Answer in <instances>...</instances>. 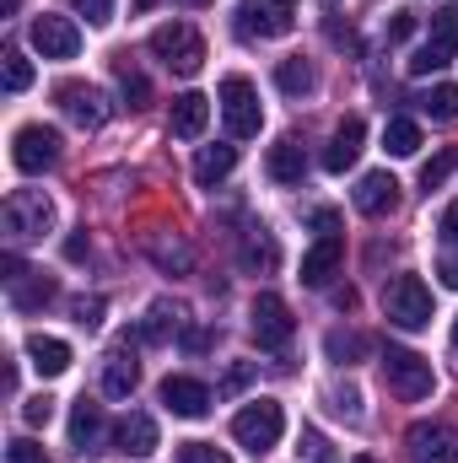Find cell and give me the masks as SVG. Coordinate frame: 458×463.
<instances>
[{
  "label": "cell",
  "instance_id": "obj_2",
  "mask_svg": "<svg viewBox=\"0 0 458 463\" xmlns=\"http://www.w3.org/2000/svg\"><path fill=\"white\" fill-rule=\"evenodd\" d=\"M383 318L394 329H426L432 324V291L421 275H394L383 286Z\"/></svg>",
  "mask_w": 458,
  "mask_h": 463
},
{
  "label": "cell",
  "instance_id": "obj_34",
  "mask_svg": "<svg viewBox=\"0 0 458 463\" xmlns=\"http://www.w3.org/2000/svg\"><path fill=\"white\" fill-rule=\"evenodd\" d=\"M448 60H453V54H448L443 43H426V49H415V54H410V76H432V71H443Z\"/></svg>",
  "mask_w": 458,
  "mask_h": 463
},
{
  "label": "cell",
  "instance_id": "obj_47",
  "mask_svg": "<svg viewBox=\"0 0 458 463\" xmlns=\"http://www.w3.org/2000/svg\"><path fill=\"white\" fill-rule=\"evenodd\" d=\"M248 377H253V366H248V361H237V366L227 372V393H232V388H243Z\"/></svg>",
  "mask_w": 458,
  "mask_h": 463
},
{
  "label": "cell",
  "instance_id": "obj_18",
  "mask_svg": "<svg viewBox=\"0 0 458 463\" xmlns=\"http://www.w3.org/2000/svg\"><path fill=\"white\" fill-rule=\"evenodd\" d=\"M114 442H119V453H129V458L157 453V420H151L146 410H129V415L114 426Z\"/></svg>",
  "mask_w": 458,
  "mask_h": 463
},
{
  "label": "cell",
  "instance_id": "obj_22",
  "mask_svg": "<svg viewBox=\"0 0 458 463\" xmlns=\"http://www.w3.org/2000/svg\"><path fill=\"white\" fill-rule=\"evenodd\" d=\"M27 361L38 366V377H60L71 372V345L54 335H27Z\"/></svg>",
  "mask_w": 458,
  "mask_h": 463
},
{
  "label": "cell",
  "instance_id": "obj_50",
  "mask_svg": "<svg viewBox=\"0 0 458 463\" xmlns=\"http://www.w3.org/2000/svg\"><path fill=\"white\" fill-rule=\"evenodd\" d=\"M65 259H87V237H71L65 242Z\"/></svg>",
  "mask_w": 458,
  "mask_h": 463
},
{
  "label": "cell",
  "instance_id": "obj_30",
  "mask_svg": "<svg viewBox=\"0 0 458 463\" xmlns=\"http://www.w3.org/2000/svg\"><path fill=\"white\" fill-rule=\"evenodd\" d=\"M453 173H458V146H443V151H437V156H432V162L421 167V189L432 194V189H443V184H448Z\"/></svg>",
  "mask_w": 458,
  "mask_h": 463
},
{
  "label": "cell",
  "instance_id": "obj_38",
  "mask_svg": "<svg viewBox=\"0 0 458 463\" xmlns=\"http://www.w3.org/2000/svg\"><path fill=\"white\" fill-rule=\"evenodd\" d=\"M5 463H49V453H43L38 442H27V437H16V442L5 448Z\"/></svg>",
  "mask_w": 458,
  "mask_h": 463
},
{
  "label": "cell",
  "instance_id": "obj_31",
  "mask_svg": "<svg viewBox=\"0 0 458 463\" xmlns=\"http://www.w3.org/2000/svg\"><path fill=\"white\" fill-rule=\"evenodd\" d=\"M432 43H443L448 54H458V5H437L432 11Z\"/></svg>",
  "mask_w": 458,
  "mask_h": 463
},
{
  "label": "cell",
  "instance_id": "obj_41",
  "mask_svg": "<svg viewBox=\"0 0 458 463\" xmlns=\"http://www.w3.org/2000/svg\"><path fill=\"white\" fill-rule=\"evenodd\" d=\"M415 33V11H388V43H405Z\"/></svg>",
  "mask_w": 458,
  "mask_h": 463
},
{
  "label": "cell",
  "instance_id": "obj_24",
  "mask_svg": "<svg viewBox=\"0 0 458 463\" xmlns=\"http://www.w3.org/2000/svg\"><path fill=\"white\" fill-rule=\"evenodd\" d=\"M232 167H237V146H200V156H195V184L200 189H216L222 178H227Z\"/></svg>",
  "mask_w": 458,
  "mask_h": 463
},
{
  "label": "cell",
  "instance_id": "obj_35",
  "mask_svg": "<svg viewBox=\"0 0 458 463\" xmlns=\"http://www.w3.org/2000/svg\"><path fill=\"white\" fill-rule=\"evenodd\" d=\"M324 350H329V361H340V366H350V361H356V355L367 350V340H361V335H340V329H335V335L324 340Z\"/></svg>",
  "mask_w": 458,
  "mask_h": 463
},
{
  "label": "cell",
  "instance_id": "obj_12",
  "mask_svg": "<svg viewBox=\"0 0 458 463\" xmlns=\"http://www.w3.org/2000/svg\"><path fill=\"white\" fill-rule=\"evenodd\" d=\"M54 98H60V114L71 118V124H81V129H103L109 114H114V109H109V98H103L98 87H81V81H65Z\"/></svg>",
  "mask_w": 458,
  "mask_h": 463
},
{
  "label": "cell",
  "instance_id": "obj_27",
  "mask_svg": "<svg viewBox=\"0 0 458 463\" xmlns=\"http://www.w3.org/2000/svg\"><path fill=\"white\" fill-rule=\"evenodd\" d=\"M275 87H281L286 98H308V92L319 87V71H313L308 60H281V65H275Z\"/></svg>",
  "mask_w": 458,
  "mask_h": 463
},
{
  "label": "cell",
  "instance_id": "obj_46",
  "mask_svg": "<svg viewBox=\"0 0 458 463\" xmlns=\"http://www.w3.org/2000/svg\"><path fill=\"white\" fill-rule=\"evenodd\" d=\"M329 43H340V49H356V33L340 27V22H329Z\"/></svg>",
  "mask_w": 458,
  "mask_h": 463
},
{
  "label": "cell",
  "instance_id": "obj_1",
  "mask_svg": "<svg viewBox=\"0 0 458 463\" xmlns=\"http://www.w3.org/2000/svg\"><path fill=\"white\" fill-rule=\"evenodd\" d=\"M232 437H237V448H248L253 458H264L286 437V410L275 399H253V404H243L232 415Z\"/></svg>",
  "mask_w": 458,
  "mask_h": 463
},
{
  "label": "cell",
  "instance_id": "obj_8",
  "mask_svg": "<svg viewBox=\"0 0 458 463\" xmlns=\"http://www.w3.org/2000/svg\"><path fill=\"white\" fill-rule=\"evenodd\" d=\"M291 27H297V0H248L237 11L243 38H286Z\"/></svg>",
  "mask_w": 458,
  "mask_h": 463
},
{
  "label": "cell",
  "instance_id": "obj_49",
  "mask_svg": "<svg viewBox=\"0 0 458 463\" xmlns=\"http://www.w3.org/2000/svg\"><path fill=\"white\" fill-rule=\"evenodd\" d=\"M184 345H189V350H205V345H211V335H205V329H189V335H184Z\"/></svg>",
  "mask_w": 458,
  "mask_h": 463
},
{
  "label": "cell",
  "instance_id": "obj_26",
  "mask_svg": "<svg viewBox=\"0 0 458 463\" xmlns=\"http://www.w3.org/2000/svg\"><path fill=\"white\" fill-rule=\"evenodd\" d=\"M178 335V307H167V302H157L140 324H135V345H162V340H173Z\"/></svg>",
  "mask_w": 458,
  "mask_h": 463
},
{
  "label": "cell",
  "instance_id": "obj_39",
  "mask_svg": "<svg viewBox=\"0 0 458 463\" xmlns=\"http://www.w3.org/2000/svg\"><path fill=\"white\" fill-rule=\"evenodd\" d=\"M329 399H335V415H345V420H361V393H356L350 383H345V388H335Z\"/></svg>",
  "mask_w": 458,
  "mask_h": 463
},
{
  "label": "cell",
  "instance_id": "obj_7",
  "mask_svg": "<svg viewBox=\"0 0 458 463\" xmlns=\"http://www.w3.org/2000/svg\"><path fill=\"white\" fill-rule=\"evenodd\" d=\"M11 162H16V173H49V167L60 162V129H49V124H22V129L11 135Z\"/></svg>",
  "mask_w": 458,
  "mask_h": 463
},
{
  "label": "cell",
  "instance_id": "obj_55",
  "mask_svg": "<svg viewBox=\"0 0 458 463\" xmlns=\"http://www.w3.org/2000/svg\"><path fill=\"white\" fill-rule=\"evenodd\" d=\"M453 345H458V324H453Z\"/></svg>",
  "mask_w": 458,
  "mask_h": 463
},
{
  "label": "cell",
  "instance_id": "obj_5",
  "mask_svg": "<svg viewBox=\"0 0 458 463\" xmlns=\"http://www.w3.org/2000/svg\"><path fill=\"white\" fill-rule=\"evenodd\" d=\"M0 222H5V232H11L16 242H33V237H43V232L54 227V205H49L43 189H11Z\"/></svg>",
  "mask_w": 458,
  "mask_h": 463
},
{
  "label": "cell",
  "instance_id": "obj_14",
  "mask_svg": "<svg viewBox=\"0 0 458 463\" xmlns=\"http://www.w3.org/2000/svg\"><path fill=\"white\" fill-rule=\"evenodd\" d=\"M162 404L173 415H184V420H200V415H211V388L200 377H167L162 383Z\"/></svg>",
  "mask_w": 458,
  "mask_h": 463
},
{
  "label": "cell",
  "instance_id": "obj_53",
  "mask_svg": "<svg viewBox=\"0 0 458 463\" xmlns=\"http://www.w3.org/2000/svg\"><path fill=\"white\" fill-rule=\"evenodd\" d=\"M16 5H22V0H5V16H11V11H16Z\"/></svg>",
  "mask_w": 458,
  "mask_h": 463
},
{
  "label": "cell",
  "instance_id": "obj_54",
  "mask_svg": "<svg viewBox=\"0 0 458 463\" xmlns=\"http://www.w3.org/2000/svg\"><path fill=\"white\" fill-rule=\"evenodd\" d=\"M350 463H377V458H350Z\"/></svg>",
  "mask_w": 458,
  "mask_h": 463
},
{
  "label": "cell",
  "instance_id": "obj_11",
  "mask_svg": "<svg viewBox=\"0 0 458 463\" xmlns=\"http://www.w3.org/2000/svg\"><path fill=\"white\" fill-rule=\"evenodd\" d=\"M33 49L43 54V60H76V49H81V27L71 22V16H33Z\"/></svg>",
  "mask_w": 458,
  "mask_h": 463
},
{
  "label": "cell",
  "instance_id": "obj_32",
  "mask_svg": "<svg viewBox=\"0 0 458 463\" xmlns=\"http://www.w3.org/2000/svg\"><path fill=\"white\" fill-rule=\"evenodd\" d=\"M421 114H432L437 124L458 118V87H432V92L421 98Z\"/></svg>",
  "mask_w": 458,
  "mask_h": 463
},
{
  "label": "cell",
  "instance_id": "obj_48",
  "mask_svg": "<svg viewBox=\"0 0 458 463\" xmlns=\"http://www.w3.org/2000/svg\"><path fill=\"white\" fill-rule=\"evenodd\" d=\"M437 275H443V286H448V291H458V259H443V264H437Z\"/></svg>",
  "mask_w": 458,
  "mask_h": 463
},
{
  "label": "cell",
  "instance_id": "obj_16",
  "mask_svg": "<svg viewBox=\"0 0 458 463\" xmlns=\"http://www.w3.org/2000/svg\"><path fill=\"white\" fill-rule=\"evenodd\" d=\"M394 205H399V178L394 173H367L356 184V211L361 216H388Z\"/></svg>",
  "mask_w": 458,
  "mask_h": 463
},
{
  "label": "cell",
  "instance_id": "obj_20",
  "mask_svg": "<svg viewBox=\"0 0 458 463\" xmlns=\"http://www.w3.org/2000/svg\"><path fill=\"white\" fill-rule=\"evenodd\" d=\"M205 124H211V98H200V92L173 98V135L178 140H200Z\"/></svg>",
  "mask_w": 458,
  "mask_h": 463
},
{
  "label": "cell",
  "instance_id": "obj_56",
  "mask_svg": "<svg viewBox=\"0 0 458 463\" xmlns=\"http://www.w3.org/2000/svg\"><path fill=\"white\" fill-rule=\"evenodd\" d=\"M324 5H335V0H324Z\"/></svg>",
  "mask_w": 458,
  "mask_h": 463
},
{
  "label": "cell",
  "instance_id": "obj_21",
  "mask_svg": "<svg viewBox=\"0 0 458 463\" xmlns=\"http://www.w3.org/2000/svg\"><path fill=\"white\" fill-rule=\"evenodd\" d=\"M98 442H103V404L81 399V404L71 410V448H76V453H98Z\"/></svg>",
  "mask_w": 458,
  "mask_h": 463
},
{
  "label": "cell",
  "instance_id": "obj_9",
  "mask_svg": "<svg viewBox=\"0 0 458 463\" xmlns=\"http://www.w3.org/2000/svg\"><path fill=\"white\" fill-rule=\"evenodd\" d=\"M248 329H253V340L264 350H286L291 345V335H297V318H291V307L281 302V297H259L253 302V313H248Z\"/></svg>",
  "mask_w": 458,
  "mask_h": 463
},
{
  "label": "cell",
  "instance_id": "obj_45",
  "mask_svg": "<svg viewBox=\"0 0 458 463\" xmlns=\"http://www.w3.org/2000/svg\"><path fill=\"white\" fill-rule=\"evenodd\" d=\"M437 232H443V242H448V248H458V200L448 205V211H443V222H437Z\"/></svg>",
  "mask_w": 458,
  "mask_h": 463
},
{
  "label": "cell",
  "instance_id": "obj_36",
  "mask_svg": "<svg viewBox=\"0 0 458 463\" xmlns=\"http://www.w3.org/2000/svg\"><path fill=\"white\" fill-rule=\"evenodd\" d=\"M178 463H232L222 448H211V442H184L178 448Z\"/></svg>",
  "mask_w": 458,
  "mask_h": 463
},
{
  "label": "cell",
  "instance_id": "obj_52",
  "mask_svg": "<svg viewBox=\"0 0 458 463\" xmlns=\"http://www.w3.org/2000/svg\"><path fill=\"white\" fill-rule=\"evenodd\" d=\"M178 5H189V11H200V5H216V0H178Z\"/></svg>",
  "mask_w": 458,
  "mask_h": 463
},
{
  "label": "cell",
  "instance_id": "obj_6",
  "mask_svg": "<svg viewBox=\"0 0 458 463\" xmlns=\"http://www.w3.org/2000/svg\"><path fill=\"white\" fill-rule=\"evenodd\" d=\"M216 98H222V118H227L232 140H253V135H259V124H264V109H259L253 81H248V76H227Z\"/></svg>",
  "mask_w": 458,
  "mask_h": 463
},
{
  "label": "cell",
  "instance_id": "obj_40",
  "mask_svg": "<svg viewBox=\"0 0 458 463\" xmlns=\"http://www.w3.org/2000/svg\"><path fill=\"white\" fill-rule=\"evenodd\" d=\"M71 5H76V11H81V16H87L92 27H103V22H114V0H71Z\"/></svg>",
  "mask_w": 458,
  "mask_h": 463
},
{
  "label": "cell",
  "instance_id": "obj_33",
  "mask_svg": "<svg viewBox=\"0 0 458 463\" xmlns=\"http://www.w3.org/2000/svg\"><path fill=\"white\" fill-rule=\"evenodd\" d=\"M33 87V65L22 49H5V92H27Z\"/></svg>",
  "mask_w": 458,
  "mask_h": 463
},
{
  "label": "cell",
  "instance_id": "obj_3",
  "mask_svg": "<svg viewBox=\"0 0 458 463\" xmlns=\"http://www.w3.org/2000/svg\"><path fill=\"white\" fill-rule=\"evenodd\" d=\"M151 54L173 71V76H195L205 65V38L189 27V22H167L151 33Z\"/></svg>",
  "mask_w": 458,
  "mask_h": 463
},
{
  "label": "cell",
  "instance_id": "obj_10",
  "mask_svg": "<svg viewBox=\"0 0 458 463\" xmlns=\"http://www.w3.org/2000/svg\"><path fill=\"white\" fill-rule=\"evenodd\" d=\"M405 448H410L415 463H458V426H448V420H421V426H410Z\"/></svg>",
  "mask_w": 458,
  "mask_h": 463
},
{
  "label": "cell",
  "instance_id": "obj_13",
  "mask_svg": "<svg viewBox=\"0 0 458 463\" xmlns=\"http://www.w3.org/2000/svg\"><path fill=\"white\" fill-rule=\"evenodd\" d=\"M5 291H11V307H22V313L54 302V280L38 275V269H27L22 259H5Z\"/></svg>",
  "mask_w": 458,
  "mask_h": 463
},
{
  "label": "cell",
  "instance_id": "obj_4",
  "mask_svg": "<svg viewBox=\"0 0 458 463\" xmlns=\"http://www.w3.org/2000/svg\"><path fill=\"white\" fill-rule=\"evenodd\" d=\"M383 383H388L405 404H415V399H426V393L437 388L432 361H426V355H415V350H399V345L383 350Z\"/></svg>",
  "mask_w": 458,
  "mask_h": 463
},
{
  "label": "cell",
  "instance_id": "obj_44",
  "mask_svg": "<svg viewBox=\"0 0 458 463\" xmlns=\"http://www.w3.org/2000/svg\"><path fill=\"white\" fill-rule=\"evenodd\" d=\"M308 222H313V232H319V237H340V211H329V205H324V211H313Z\"/></svg>",
  "mask_w": 458,
  "mask_h": 463
},
{
  "label": "cell",
  "instance_id": "obj_28",
  "mask_svg": "<svg viewBox=\"0 0 458 463\" xmlns=\"http://www.w3.org/2000/svg\"><path fill=\"white\" fill-rule=\"evenodd\" d=\"M383 146H388V156H415L421 151V124L415 118H388Z\"/></svg>",
  "mask_w": 458,
  "mask_h": 463
},
{
  "label": "cell",
  "instance_id": "obj_17",
  "mask_svg": "<svg viewBox=\"0 0 458 463\" xmlns=\"http://www.w3.org/2000/svg\"><path fill=\"white\" fill-rule=\"evenodd\" d=\"M340 259H345V242L340 237H319L308 253H302V286H329V275L340 269Z\"/></svg>",
  "mask_w": 458,
  "mask_h": 463
},
{
  "label": "cell",
  "instance_id": "obj_29",
  "mask_svg": "<svg viewBox=\"0 0 458 463\" xmlns=\"http://www.w3.org/2000/svg\"><path fill=\"white\" fill-rule=\"evenodd\" d=\"M119 87H124V103H129V109H135V114H140V109H146V103H151V81H146V76H140V71H135V65H129V60H124V54H119Z\"/></svg>",
  "mask_w": 458,
  "mask_h": 463
},
{
  "label": "cell",
  "instance_id": "obj_25",
  "mask_svg": "<svg viewBox=\"0 0 458 463\" xmlns=\"http://www.w3.org/2000/svg\"><path fill=\"white\" fill-rule=\"evenodd\" d=\"M264 173H270L275 184H302V173H308V156H302V146H297V140H281V146H270V156H264Z\"/></svg>",
  "mask_w": 458,
  "mask_h": 463
},
{
  "label": "cell",
  "instance_id": "obj_37",
  "mask_svg": "<svg viewBox=\"0 0 458 463\" xmlns=\"http://www.w3.org/2000/svg\"><path fill=\"white\" fill-rule=\"evenodd\" d=\"M71 313H76V324H81V329H98V324H103V297H76V302H71Z\"/></svg>",
  "mask_w": 458,
  "mask_h": 463
},
{
  "label": "cell",
  "instance_id": "obj_43",
  "mask_svg": "<svg viewBox=\"0 0 458 463\" xmlns=\"http://www.w3.org/2000/svg\"><path fill=\"white\" fill-rule=\"evenodd\" d=\"M49 415H54V399H43V393L22 404V420H27V426H49Z\"/></svg>",
  "mask_w": 458,
  "mask_h": 463
},
{
  "label": "cell",
  "instance_id": "obj_42",
  "mask_svg": "<svg viewBox=\"0 0 458 463\" xmlns=\"http://www.w3.org/2000/svg\"><path fill=\"white\" fill-rule=\"evenodd\" d=\"M151 253H157V264H167V269H173V264L189 269V248H184V242H173V248H167V242H151Z\"/></svg>",
  "mask_w": 458,
  "mask_h": 463
},
{
  "label": "cell",
  "instance_id": "obj_15",
  "mask_svg": "<svg viewBox=\"0 0 458 463\" xmlns=\"http://www.w3.org/2000/svg\"><path fill=\"white\" fill-rule=\"evenodd\" d=\"M361 140H367V124H361V114L340 118V124H335V135H329V146H324V173H345V167H356Z\"/></svg>",
  "mask_w": 458,
  "mask_h": 463
},
{
  "label": "cell",
  "instance_id": "obj_23",
  "mask_svg": "<svg viewBox=\"0 0 458 463\" xmlns=\"http://www.w3.org/2000/svg\"><path fill=\"white\" fill-rule=\"evenodd\" d=\"M237 259H243L248 275H270V269L281 264V248H275V237H270L264 227H248L243 232V253H237Z\"/></svg>",
  "mask_w": 458,
  "mask_h": 463
},
{
  "label": "cell",
  "instance_id": "obj_19",
  "mask_svg": "<svg viewBox=\"0 0 458 463\" xmlns=\"http://www.w3.org/2000/svg\"><path fill=\"white\" fill-rule=\"evenodd\" d=\"M135 383H140V361H135V350L124 340V345L109 350V361H103V393H109V399H129Z\"/></svg>",
  "mask_w": 458,
  "mask_h": 463
},
{
  "label": "cell",
  "instance_id": "obj_51",
  "mask_svg": "<svg viewBox=\"0 0 458 463\" xmlns=\"http://www.w3.org/2000/svg\"><path fill=\"white\" fill-rule=\"evenodd\" d=\"M151 5H157V0H129V11H135V16H140V11H151Z\"/></svg>",
  "mask_w": 458,
  "mask_h": 463
}]
</instances>
